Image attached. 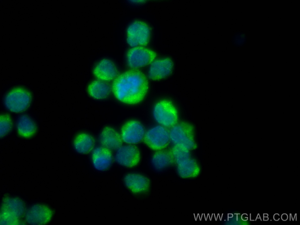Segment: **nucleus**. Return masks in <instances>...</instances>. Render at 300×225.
Returning <instances> with one entry per match:
<instances>
[{
  "instance_id": "21",
  "label": "nucleus",
  "mask_w": 300,
  "mask_h": 225,
  "mask_svg": "<svg viewBox=\"0 0 300 225\" xmlns=\"http://www.w3.org/2000/svg\"><path fill=\"white\" fill-rule=\"evenodd\" d=\"M199 168L196 161L189 158L184 162L178 165L177 170L179 175L185 177L198 172Z\"/></svg>"
},
{
  "instance_id": "11",
  "label": "nucleus",
  "mask_w": 300,
  "mask_h": 225,
  "mask_svg": "<svg viewBox=\"0 0 300 225\" xmlns=\"http://www.w3.org/2000/svg\"><path fill=\"white\" fill-rule=\"evenodd\" d=\"M52 215V212L49 207L38 204L33 206L28 210L25 218L27 222L30 224L42 225L48 222Z\"/></svg>"
},
{
  "instance_id": "1",
  "label": "nucleus",
  "mask_w": 300,
  "mask_h": 225,
  "mask_svg": "<svg viewBox=\"0 0 300 225\" xmlns=\"http://www.w3.org/2000/svg\"><path fill=\"white\" fill-rule=\"evenodd\" d=\"M147 78L141 71L132 69L119 74L114 79L112 90L121 102L134 105L144 99L149 89Z\"/></svg>"
},
{
  "instance_id": "15",
  "label": "nucleus",
  "mask_w": 300,
  "mask_h": 225,
  "mask_svg": "<svg viewBox=\"0 0 300 225\" xmlns=\"http://www.w3.org/2000/svg\"><path fill=\"white\" fill-rule=\"evenodd\" d=\"M92 159L96 169L104 171L108 169L111 166L113 156L110 150L102 146L97 147L93 150Z\"/></svg>"
},
{
  "instance_id": "10",
  "label": "nucleus",
  "mask_w": 300,
  "mask_h": 225,
  "mask_svg": "<svg viewBox=\"0 0 300 225\" xmlns=\"http://www.w3.org/2000/svg\"><path fill=\"white\" fill-rule=\"evenodd\" d=\"M115 159L120 165L132 168L136 166L139 162L140 152L138 147L135 145L121 146L117 150Z\"/></svg>"
},
{
  "instance_id": "5",
  "label": "nucleus",
  "mask_w": 300,
  "mask_h": 225,
  "mask_svg": "<svg viewBox=\"0 0 300 225\" xmlns=\"http://www.w3.org/2000/svg\"><path fill=\"white\" fill-rule=\"evenodd\" d=\"M170 140L169 131L161 125L153 127L145 132L143 141L149 148L160 150L166 148Z\"/></svg>"
},
{
  "instance_id": "2",
  "label": "nucleus",
  "mask_w": 300,
  "mask_h": 225,
  "mask_svg": "<svg viewBox=\"0 0 300 225\" xmlns=\"http://www.w3.org/2000/svg\"><path fill=\"white\" fill-rule=\"evenodd\" d=\"M193 126L186 122L176 123L169 131L170 139L176 145L189 150L195 149L196 144L194 140Z\"/></svg>"
},
{
  "instance_id": "9",
  "label": "nucleus",
  "mask_w": 300,
  "mask_h": 225,
  "mask_svg": "<svg viewBox=\"0 0 300 225\" xmlns=\"http://www.w3.org/2000/svg\"><path fill=\"white\" fill-rule=\"evenodd\" d=\"M23 202L17 198H7L3 200L1 208L0 217L10 221H19L24 213Z\"/></svg>"
},
{
  "instance_id": "6",
  "label": "nucleus",
  "mask_w": 300,
  "mask_h": 225,
  "mask_svg": "<svg viewBox=\"0 0 300 225\" xmlns=\"http://www.w3.org/2000/svg\"><path fill=\"white\" fill-rule=\"evenodd\" d=\"M127 32V42L131 47L145 46L149 42L150 28L143 22L139 21H134L128 27Z\"/></svg>"
},
{
  "instance_id": "13",
  "label": "nucleus",
  "mask_w": 300,
  "mask_h": 225,
  "mask_svg": "<svg viewBox=\"0 0 300 225\" xmlns=\"http://www.w3.org/2000/svg\"><path fill=\"white\" fill-rule=\"evenodd\" d=\"M124 180L126 187L134 194L144 195L149 192L150 181L144 176L138 174H129L125 176Z\"/></svg>"
},
{
  "instance_id": "8",
  "label": "nucleus",
  "mask_w": 300,
  "mask_h": 225,
  "mask_svg": "<svg viewBox=\"0 0 300 225\" xmlns=\"http://www.w3.org/2000/svg\"><path fill=\"white\" fill-rule=\"evenodd\" d=\"M145 131L142 124L139 121L132 120L126 122L122 126L121 135L122 141L129 144H135L143 140Z\"/></svg>"
},
{
  "instance_id": "17",
  "label": "nucleus",
  "mask_w": 300,
  "mask_h": 225,
  "mask_svg": "<svg viewBox=\"0 0 300 225\" xmlns=\"http://www.w3.org/2000/svg\"><path fill=\"white\" fill-rule=\"evenodd\" d=\"M151 161L154 168L158 171L170 166L175 162L171 150H161L153 154Z\"/></svg>"
},
{
  "instance_id": "22",
  "label": "nucleus",
  "mask_w": 300,
  "mask_h": 225,
  "mask_svg": "<svg viewBox=\"0 0 300 225\" xmlns=\"http://www.w3.org/2000/svg\"><path fill=\"white\" fill-rule=\"evenodd\" d=\"M171 151L175 162L178 165L184 162L190 158L189 150L185 148L175 145L173 147Z\"/></svg>"
},
{
  "instance_id": "23",
  "label": "nucleus",
  "mask_w": 300,
  "mask_h": 225,
  "mask_svg": "<svg viewBox=\"0 0 300 225\" xmlns=\"http://www.w3.org/2000/svg\"><path fill=\"white\" fill-rule=\"evenodd\" d=\"M13 126L11 118L7 114L1 115L0 116V137L5 136L11 129Z\"/></svg>"
},
{
  "instance_id": "24",
  "label": "nucleus",
  "mask_w": 300,
  "mask_h": 225,
  "mask_svg": "<svg viewBox=\"0 0 300 225\" xmlns=\"http://www.w3.org/2000/svg\"><path fill=\"white\" fill-rule=\"evenodd\" d=\"M131 1L134 3H142L146 1L145 0H132Z\"/></svg>"
},
{
  "instance_id": "20",
  "label": "nucleus",
  "mask_w": 300,
  "mask_h": 225,
  "mask_svg": "<svg viewBox=\"0 0 300 225\" xmlns=\"http://www.w3.org/2000/svg\"><path fill=\"white\" fill-rule=\"evenodd\" d=\"M88 91L89 95L93 98L101 99L108 96L110 91V88L109 84L103 81L96 80L89 84Z\"/></svg>"
},
{
  "instance_id": "16",
  "label": "nucleus",
  "mask_w": 300,
  "mask_h": 225,
  "mask_svg": "<svg viewBox=\"0 0 300 225\" xmlns=\"http://www.w3.org/2000/svg\"><path fill=\"white\" fill-rule=\"evenodd\" d=\"M93 72L95 76L99 80L109 81L116 77L117 70L115 65L111 61L105 59L97 64Z\"/></svg>"
},
{
  "instance_id": "19",
  "label": "nucleus",
  "mask_w": 300,
  "mask_h": 225,
  "mask_svg": "<svg viewBox=\"0 0 300 225\" xmlns=\"http://www.w3.org/2000/svg\"><path fill=\"white\" fill-rule=\"evenodd\" d=\"M18 133L20 136L29 138L33 136L37 131V127L33 120L28 115L20 116L17 122Z\"/></svg>"
},
{
  "instance_id": "14",
  "label": "nucleus",
  "mask_w": 300,
  "mask_h": 225,
  "mask_svg": "<svg viewBox=\"0 0 300 225\" xmlns=\"http://www.w3.org/2000/svg\"><path fill=\"white\" fill-rule=\"evenodd\" d=\"M99 140L102 146L110 150H117L122 146L123 141L121 135L109 126L105 127L103 129Z\"/></svg>"
},
{
  "instance_id": "3",
  "label": "nucleus",
  "mask_w": 300,
  "mask_h": 225,
  "mask_svg": "<svg viewBox=\"0 0 300 225\" xmlns=\"http://www.w3.org/2000/svg\"><path fill=\"white\" fill-rule=\"evenodd\" d=\"M32 99L31 94L28 90L22 87H16L6 94L4 103L8 110L18 113L26 110L30 106Z\"/></svg>"
},
{
  "instance_id": "12",
  "label": "nucleus",
  "mask_w": 300,
  "mask_h": 225,
  "mask_svg": "<svg viewBox=\"0 0 300 225\" xmlns=\"http://www.w3.org/2000/svg\"><path fill=\"white\" fill-rule=\"evenodd\" d=\"M173 66L172 61L169 57L155 60L151 64L148 71V77L153 80L164 78L171 74Z\"/></svg>"
},
{
  "instance_id": "4",
  "label": "nucleus",
  "mask_w": 300,
  "mask_h": 225,
  "mask_svg": "<svg viewBox=\"0 0 300 225\" xmlns=\"http://www.w3.org/2000/svg\"><path fill=\"white\" fill-rule=\"evenodd\" d=\"M153 114L155 121L165 127H172L177 123V110L170 100H162L156 103L154 106Z\"/></svg>"
},
{
  "instance_id": "18",
  "label": "nucleus",
  "mask_w": 300,
  "mask_h": 225,
  "mask_svg": "<svg viewBox=\"0 0 300 225\" xmlns=\"http://www.w3.org/2000/svg\"><path fill=\"white\" fill-rule=\"evenodd\" d=\"M95 144L93 137L85 133H81L77 134L73 141V144L76 151L83 154H87L91 152L94 147Z\"/></svg>"
},
{
  "instance_id": "7",
  "label": "nucleus",
  "mask_w": 300,
  "mask_h": 225,
  "mask_svg": "<svg viewBox=\"0 0 300 225\" xmlns=\"http://www.w3.org/2000/svg\"><path fill=\"white\" fill-rule=\"evenodd\" d=\"M156 56V53L150 49L141 46L134 47L127 52V64L131 68L137 69L151 64Z\"/></svg>"
}]
</instances>
